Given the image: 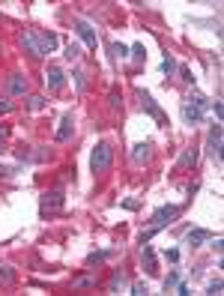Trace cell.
<instances>
[{"label":"cell","instance_id":"6da1fadb","mask_svg":"<svg viewBox=\"0 0 224 296\" xmlns=\"http://www.w3.org/2000/svg\"><path fill=\"white\" fill-rule=\"evenodd\" d=\"M114 162V147L111 144H96V150H93V159H90V168H93V174H105L108 168H111Z\"/></svg>","mask_w":224,"mask_h":296},{"label":"cell","instance_id":"7a4b0ae2","mask_svg":"<svg viewBox=\"0 0 224 296\" xmlns=\"http://www.w3.org/2000/svg\"><path fill=\"white\" fill-rule=\"evenodd\" d=\"M176 216H179V207H159V210L150 216V228L162 231V228H168L170 222H176Z\"/></svg>","mask_w":224,"mask_h":296},{"label":"cell","instance_id":"3957f363","mask_svg":"<svg viewBox=\"0 0 224 296\" xmlns=\"http://www.w3.org/2000/svg\"><path fill=\"white\" fill-rule=\"evenodd\" d=\"M63 188H54V191H45L42 194V201H39V207H42V213H57L60 207H63Z\"/></svg>","mask_w":224,"mask_h":296},{"label":"cell","instance_id":"277c9868","mask_svg":"<svg viewBox=\"0 0 224 296\" xmlns=\"http://www.w3.org/2000/svg\"><path fill=\"white\" fill-rule=\"evenodd\" d=\"M206 150H209V156L212 159H221V126L215 123L212 129H209V138H206Z\"/></svg>","mask_w":224,"mask_h":296},{"label":"cell","instance_id":"5b68a950","mask_svg":"<svg viewBox=\"0 0 224 296\" xmlns=\"http://www.w3.org/2000/svg\"><path fill=\"white\" fill-rule=\"evenodd\" d=\"M182 117H185V123L197 126V123H203V108H200V105H194L191 99H185V102H182Z\"/></svg>","mask_w":224,"mask_h":296},{"label":"cell","instance_id":"8992f818","mask_svg":"<svg viewBox=\"0 0 224 296\" xmlns=\"http://www.w3.org/2000/svg\"><path fill=\"white\" fill-rule=\"evenodd\" d=\"M21 45L27 48V54H30V57H33V60H39V57H42V54H45V51H42V45L36 42V36H33L30 30H24V33H21Z\"/></svg>","mask_w":224,"mask_h":296},{"label":"cell","instance_id":"52a82bcc","mask_svg":"<svg viewBox=\"0 0 224 296\" xmlns=\"http://www.w3.org/2000/svg\"><path fill=\"white\" fill-rule=\"evenodd\" d=\"M9 96H24L27 93V78L21 75V72H15V75H9Z\"/></svg>","mask_w":224,"mask_h":296},{"label":"cell","instance_id":"ba28073f","mask_svg":"<svg viewBox=\"0 0 224 296\" xmlns=\"http://www.w3.org/2000/svg\"><path fill=\"white\" fill-rule=\"evenodd\" d=\"M75 30H78V36L84 39L87 48H96V33H93V27H90L87 21H75Z\"/></svg>","mask_w":224,"mask_h":296},{"label":"cell","instance_id":"9c48e42d","mask_svg":"<svg viewBox=\"0 0 224 296\" xmlns=\"http://www.w3.org/2000/svg\"><path fill=\"white\" fill-rule=\"evenodd\" d=\"M45 84H48L51 90H63L66 78H63V69H60V66H51V69H48V75H45Z\"/></svg>","mask_w":224,"mask_h":296},{"label":"cell","instance_id":"30bf717a","mask_svg":"<svg viewBox=\"0 0 224 296\" xmlns=\"http://www.w3.org/2000/svg\"><path fill=\"white\" fill-rule=\"evenodd\" d=\"M141 248H144V251H141V260H144V269H147L150 275H156L159 269H156V254H153V248H150L147 242H144Z\"/></svg>","mask_w":224,"mask_h":296},{"label":"cell","instance_id":"8fae6325","mask_svg":"<svg viewBox=\"0 0 224 296\" xmlns=\"http://www.w3.org/2000/svg\"><path fill=\"white\" fill-rule=\"evenodd\" d=\"M209 239H212V234L203 231V228H194V231L185 234V242H188V245H200V242H209Z\"/></svg>","mask_w":224,"mask_h":296},{"label":"cell","instance_id":"7c38bea8","mask_svg":"<svg viewBox=\"0 0 224 296\" xmlns=\"http://www.w3.org/2000/svg\"><path fill=\"white\" fill-rule=\"evenodd\" d=\"M138 99H141V102H144V108H147V111H150V114H153V117L159 120V123H165V114H162V111H159V105H156V102H153V99H150V96H147V93H141V90H138Z\"/></svg>","mask_w":224,"mask_h":296},{"label":"cell","instance_id":"4fadbf2b","mask_svg":"<svg viewBox=\"0 0 224 296\" xmlns=\"http://www.w3.org/2000/svg\"><path fill=\"white\" fill-rule=\"evenodd\" d=\"M69 135H72V114H66V117L60 120V129H57V144H63V141H69Z\"/></svg>","mask_w":224,"mask_h":296},{"label":"cell","instance_id":"5bb4252c","mask_svg":"<svg viewBox=\"0 0 224 296\" xmlns=\"http://www.w3.org/2000/svg\"><path fill=\"white\" fill-rule=\"evenodd\" d=\"M147 159H150V144H138V147L132 150V162H135V165H144Z\"/></svg>","mask_w":224,"mask_h":296},{"label":"cell","instance_id":"9a60e30c","mask_svg":"<svg viewBox=\"0 0 224 296\" xmlns=\"http://www.w3.org/2000/svg\"><path fill=\"white\" fill-rule=\"evenodd\" d=\"M72 287H75V290H87V287H96V275H78V278H72Z\"/></svg>","mask_w":224,"mask_h":296},{"label":"cell","instance_id":"2e32d148","mask_svg":"<svg viewBox=\"0 0 224 296\" xmlns=\"http://www.w3.org/2000/svg\"><path fill=\"white\" fill-rule=\"evenodd\" d=\"M108 254L111 251H93V254H87V266H102L108 260Z\"/></svg>","mask_w":224,"mask_h":296},{"label":"cell","instance_id":"e0dca14e","mask_svg":"<svg viewBox=\"0 0 224 296\" xmlns=\"http://www.w3.org/2000/svg\"><path fill=\"white\" fill-rule=\"evenodd\" d=\"M54 48H57V36L45 30V33H42V51H54Z\"/></svg>","mask_w":224,"mask_h":296},{"label":"cell","instance_id":"ac0fdd59","mask_svg":"<svg viewBox=\"0 0 224 296\" xmlns=\"http://www.w3.org/2000/svg\"><path fill=\"white\" fill-rule=\"evenodd\" d=\"M123 284H126V275H123V269H117V272H114V278H111V293H117Z\"/></svg>","mask_w":224,"mask_h":296},{"label":"cell","instance_id":"d6986e66","mask_svg":"<svg viewBox=\"0 0 224 296\" xmlns=\"http://www.w3.org/2000/svg\"><path fill=\"white\" fill-rule=\"evenodd\" d=\"M27 108L30 111H42L45 108V99L42 96H27Z\"/></svg>","mask_w":224,"mask_h":296},{"label":"cell","instance_id":"ffe728a7","mask_svg":"<svg viewBox=\"0 0 224 296\" xmlns=\"http://www.w3.org/2000/svg\"><path fill=\"white\" fill-rule=\"evenodd\" d=\"M162 72H165L168 78H170V75H173V72H176V60L170 57V54H168V57H165V60H162Z\"/></svg>","mask_w":224,"mask_h":296},{"label":"cell","instance_id":"44dd1931","mask_svg":"<svg viewBox=\"0 0 224 296\" xmlns=\"http://www.w3.org/2000/svg\"><path fill=\"white\" fill-rule=\"evenodd\" d=\"M194 159H197V153H194V147H191V150H185V153H182V159H179V168H185V165H194Z\"/></svg>","mask_w":224,"mask_h":296},{"label":"cell","instance_id":"7402d4cb","mask_svg":"<svg viewBox=\"0 0 224 296\" xmlns=\"http://www.w3.org/2000/svg\"><path fill=\"white\" fill-rule=\"evenodd\" d=\"M12 281H15V272H12L9 266H3V269H0V284H12Z\"/></svg>","mask_w":224,"mask_h":296},{"label":"cell","instance_id":"603a6c76","mask_svg":"<svg viewBox=\"0 0 224 296\" xmlns=\"http://www.w3.org/2000/svg\"><path fill=\"white\" fill-rule=\"evenodd\" d=\"M63 57H66V60H78V57H81V48H78V45L72 42V45L66 48V54H63Z\"/></svg>","mask_w":224,"mask_h":296},{"label":"cell","instance_id":"cb8c5ba5","mask_svg":"<svg viewBox=\"0 0 224 296\" xmlns=\"http://www.w3.org/2000/svg\"><path fill=\"white\" fill-rule=\"evenodd\" d=\"M111 54H114V57H126V54H129V48H126V45H120V42H114Z\"/></svg>","mask_w":224,"mask_h":296},{"label":"cell","instance_id":"d4e9b609","mask_svg":"<svg viewBox=\"0 0 224 296\" xmlns=\"http://www.w3.org/2000/svg\"><path fill=\"white\" fill-rule=\"evenodd\" d=\"M179 75H182V81H185V84H194V75H191V69H188V66H179Z\"/></svg>","mask_w":224,"mask_h":296},{"label":"cell","instance_id":"484cf974","mask_svg":"<svg viewBox=\"0 0 224 296\" xmlns=\"http://www.w3.org/2000/svg\"><path fill=\"white\" fill-rule=\"evenodd\" d=\"M84 84H87V78H84V72H81V69H75V87H78V93L84 90Z\"/></svg>","mask_w":224,"mask_h":296},{"label":"cell","instance_id":"4316f807","mask_svg":"<svg viewBox=\"0 0 224 296\" xmlns=\"http://www.w3.org/2000/svg\"><path fill=\"white\" fill-rule=\"evenodd\" d=\"M12 108H15V105L9 102V96H0V114H9Z\"/></svg>","mask_w":224,"mask_h":296},{"label":"cell","instance_id":"83f0119b","mask_svg":"<svg viewBox=\"0 0 224 296\" xmlns=\"http://www.w3.org/2000/svg\"><path fill=\"white\" fill-rule=\"evenodd\" d=\"M176 284H179V272H170L165 278V287H176Z\"/></svg>","mask_w":224,"mask_h":296},{"label":"cell","instance_id":"f1b7e54d","mask_svg":"<svg viewBox=\"0 0 224 296\" xmlns=\"http://www.w3.org/2000/svg\"><path fill=\"white\" fill-rule=\"evenodd\" d=\"M132 293H135V296H144V293H147V284L135 281V284H132Z\"/></svg>","mask_w":224,"mask_h":296},{"label":"cell","instance_id":"f546056e","mask_svg":"<svg viewBox=\"0 0 224 296\" xmlns=\"http://www.w3.org/2000/svg\"><path fill=\"white\" fill-rule=\"evenodd\" d=\"M206 293L218 296V293H221V281H212V284H209V287H206Z\"/></svg>","mask_w":224,"mask_h":296},{"label":"cell","instance_id":"4dcf8cb0","mask_svg":"<svg viewBox=\"0 0 224 296\" xmlns=\"http://www.w3.org/2000/svg\"><path fill=\"white\" fill-rule=\"evenodd\" d=\"M108 102H111V108H120V105H123V99H120L117 93H108Z\"/></svg>","mask_w":224,"mask_h":296},{"label":"cell","instance_id":"1f68e13d","mask_svg":"<svg viewBox=\"0 0 224 296\" xmlns=\"http://www.w3.org/2000/svg\"><path fill=\"white\" fill-rule=\"evenodd\" d=\"M15 174V168H6V165H0V177H12Z\"/></svg>","mask_w":224,"mask_h":296},{"label":"cell","instance_id":"d6a6232c","mask_svg":"<svg viewBox=\"0 0 224 296\" xmlns=\"http://www.w3.org/2000/svg\"><path fill=\"white\" fill-rule=\"evenodd\" d=\"M165 254H168V260H173V263L179 260V251H176V248H170V251H165Z\"/></svg>","mask_w":224,"mask_h":296},{"label":"cell","instance_id":"836d02e7","mask_svg":"<svg viewBox=\"0 0 224 296\" xmlns=\"http://www.w3.org/2000/svg\"><path fill=\"white\" fill-rule=\"evenodd\" d=\"M3 138H9V126H0V141Z\"/></svg>","mask_w":224,"mask_h":296},{"label":"cell","instance_id":"e575fe53","mask_svg":"<svg viewBox=\"0 0 224 296\" xmlns=\"http://www.w3.org/2000/svg\"><path fill=\"white\" fill-rule=\"evenodd\" d=\"M0 153H3V141H0Z\"/></svg>","mask_w":224,"mask_h":296}]
</instances>
